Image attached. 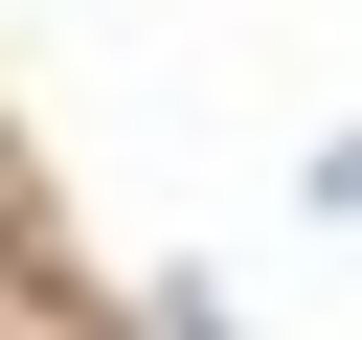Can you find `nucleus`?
Returning <instances> with one entry per match:
<instances>
[{
  "mask_svg": "<svg viewBox=\"0 0 362 340\" xmlns=\"http://www.w3.org/2000/svg\"><path fill=\"white\" fill-rule=\"evenodd\" d=\"M294 204H317V227H362V136H317V159H294Z\"/></svg>",
  "mask_w": 362,
  "mask_h": 340,
  "instance_id": "f257e3e1",
  "label": "nucleus"
}]
</instances>
